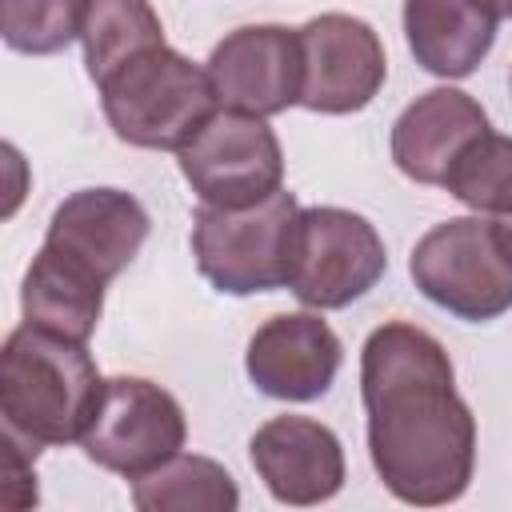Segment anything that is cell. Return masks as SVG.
Instances as JSON below:
<instances>
[{
	"instance_id": "1",
	"label": "cell",
	"mask_w": 512,
	"mask_h": 512,
	"mask_svg": "<svg viewBox=\"0 0 512 512\" xmlns=\"http://www.w3.org/2000/svg\"><path fill=\"white\" fill-rule=\"evenodd\" d=\"M360 400L368 412V456L380 484L416 508H440L468 492L476 468V416L456 392L448 348L388 320L360 348Z\"/></svg>"
},
{
	"instance_id": "5",
	"label": "cell",
	"mask_w": 512,
	"mask_h": 512,
	"mask_svg": "<svg viewBox=\"0 0 512 512\" xmlns=\"http://www.w3.org/2000/svg\"><path fill=\"white\" fill-rule=\"evenodd\" d=\"M300 204L288 188L248 208L200 204L192 216V256L200 276L224 296L288 288Z\"/></svg>"
},
{
	"instance_id": "2",
	"label": "cell",
	"mask_w": 512,
	"mask_h": 512,
	"mask_svg": "<svg viewBox=\"0 0 512 512\" xmlns=\"http://www.w3.org/2000/svg\"><path fill=\"white\" fill-rule=\"evenodd\" d=\"M148 228V208L124 188L64 196L20 284L24 320L88 344L104 312V288L136 260Z\"/></svg>"
},
{
	"instance_id": "18",
	"label": "cell",
	"mask_w": 512,
	"mask_h": 512,
	"mask_svg": "<svg viewBox=\"0 0 512 512\" xmlns=\"http://www.w3.org/2000/svg\"><path fill=\"white\" fill-rule=\"evenodd\" d=\"M440 188H448L464 208L480 216H512V136L492 128L476 136L456 156Z\"/></svg>"
},
{
	"instance_id": "12",
	"label": "cell",
	"mask_w": 512,
	"mask_h": 512,
	"mask_svg": "<svg viewBox=\"0 0 512 512\" xmlns=\"http://www.w3.org/2000/svg\"><path fill=\"white\" fill-rule=\"evenodd\" d=\"M340 360H344V344L328 328V320H320V312L268 316L252 332L244 352L248 380L264 396L288 404L320 400L336 384Z\"/></svg>"
},
{
	"instance_id": "19",
	"label": "cell",
	"mask_w": 512,
	"mask_h": 512,
	"mask_svg": "<svg viewBox=\"0 0 512 512\" xmlns=\"http://www.w3.org/2000/svg\"><path fill=\"white\" fill-rule=\"evenodd\" d=\"M88 0H0V36L12 52L52 56L80 40Z\"/></svg>"
},
{
	"instance_id": "15",
	"label": "cell",
	"mask_w": 512,
	"mask_h": 512,
	"mask_svg": "<svg viewBox=\"0 0 512 512\" xmlns=\"http://www.w3.org/2000/svg\"><path fill=\"white\" fill-rule=\"evenodd\" d=\"M496 0H404V36L416 64L440 80H464L496 44Z\"/></svg>"
},
{
	"instance_id": "14",
	"label": "cell",
	"mask_w": 512,
	"mask_h": 512,
	"mask_svg": "<svg viewBox=\"0 0 512 512\" xmlns=\"http://www.w3.org/2000/svg\"><path fill=\"white\" fill-rule=\"evenodd\" d=\"M488 132L484 108L460 88H428L392 124V160L416 184H444L456 156Z\"/></svg>"
},
{
	"instance_id": "4",
	"label": "cell",
	"mask_w": 512,
	"mask_h": 512,
	"mask_svg": "<svg viewBox=\"0 0 512 512\" xmlns=\"http://www.w3.org/2000/svg\"><path fill=\"white\" fill-rule=\"evenodd\" d=\"M96 88L116 140L152 152H180L220 108L208 68L168 44L132 56Z\"/></svg>"
},
{
	"instance_id": "13",
	"label": "cell",
	"mask_w": 512,
	"mask_h": 512,
	"mask_svg": "<svg viewBox=\"0 0 512 512\" xmlns=\"http://www.w3.org/2000/svg\"><path fill=\"white\" fill-rule=\"evenodd\" d=\"M248 456L272 500L292 508H312L344 488V448L340 436L312 416H272L252 440Z\"/></svg>"
},
{
	"instance_id": "8",
	"label": "cell",
	"mask_w": 512,
	"mask_h": 512,
	"mask_svg": "<svg viewBox=\"0 0 512 512\" xmlns=\"http://www.w3.org/2000/svg\"><path fill=\"white\" fill-rule=\"evenodd\" d=\"M180 176L216 208H248L284 188V148L264 116L216 108L176 152Z\"/></svg>"
},
{
	"instance_id": "17",
	"label": "cell",
	"mask_w": 512,
	"mask_h": 512,
	"mask_svg": "<svg viewBox=\"0 0 512 512\" xmlns=\"http://www.w3.org/2000/svg\"><path fill=\"white\" fill-rule=\"evenodd\" d=\"M84 64L96 84H104L132 56L164 44V24L148 0H88L84 28Z\"/></svg>"
},
{
	"instance_id": "16",
	"label": "cell",
	"mask_w": 512,
	"mask_h": 512,
	"mask_svg": "<svg viewBox=\"0 0 512 512\" xmlns=\"http://www.w3.org/2000/svg\"><path fill=\"white\" fill-rule=\"evenodd\" d=\"M132 504L140 512H236L240 488L224 464L176 452L160 468L132 480Z\"/></svg>"
},
{
	"instance_id": "9",
	"label": "cell",
	"mask_w": 512,
	"mask_h": 512,
	"mask_svg": "<svg viewBox=\"0 0 512 512\" xmlns=\"http://www.w3.org/2000/svg\"><path fill=\"white\" fill-rule=\"evenodd\" d=\"M188 420L180 400L144 376H112L104 380V396L96 416L80 440L84 456L124 480H136L176 452H184Z\"/></svg>"
},
{
	"instance_id": "7",
	"label": "cell",
	"mask_w": 512,
	"mask_h": 512,
	"mask_svg": "<svg viewBox=\"0 0 512 512\" xmlns=\"http://www.w3.org/2000/svg\"><path fill=\"white\" fill-rule=\"evenodd\" d=\"M384 268L388 252L372 220L336 204L300 208L288 288L304 308H348L380 284Z\"/></svg>"
},
{
	"instance_id": "6",
	"label": "cell",
	"mask_w": 512,
	"mask_h": 512,
	"mask_svg": "<svg viewBox=\"0 0 512 512\" xmlns=\"http://www.w3.org/2000/svg\"><path fill=\"white\" fill-rule=\"evenodd\" d=\"M412 284L444 312L488 324L512 308V260L488 216H452L432 224L412 256Z\"/></svg>"
},
{
	"instance_id": "3",
	"label": "cell",
	"mask_w": 512,
	"mask_h": 512,
	"mask_svg": "<svg viewBox=\"0 0 512 512\" xmlns=\"http://www.w3.org/2000/svg\"><path fill=\"white\" fill-rule=\"evenodd\" d=\"M104 396L100 368L84 340L20 324L0 348L4 432L28 452L80 444Z\"/></svg>"
},
{
	"instance_id": "21",
	"label": "cell",
	"mask_w": 512,
	"mask_h": 512,
	"mask_svg": "<svg viewBox=\"0 0 512 512\" xmlns=\"http://www.w3.org/2000/svg\"><path fill=\"white\" fill-rule=\"evenodd\" d=\"M496 8H500V16H512V0H496Z\"/></svg>"
},
{
	"instance_id": "11",
	"label": "cell",
	"mask_w": 512,
	"mask_h": 512,
	"mask_svg": "<svg viewBox=\"0 0 512 512\" xmlns=\"http://www.w3.org/2000/svg\"><path fill=\"white\" fill-rule=\"evenodd\" d=\"M208 80L220 108L276 116L300 104V36L284 24H244L208 56Z\"/></svg>"
},
{
	"instance_id": "10",
	"label": "cell",
	"mask_w": 512,
	"mask_h": 512,
	"mask_svg": "<svg viewBox=\"0 0 512 512\" xmlns=\"http://www.w3.org/2000/svg\"><path fill=\"white\" fill-rule=\"evenodd\" d=\"M300 36V108L348 116L376 100L388 76L376 28L348 12H320L296 28Z\"/></svg>"
},
{
	"instance_id": "20",
	"label": "cell",
	"mask_w": 512,
	"mask_h": 512,
	"mask_svg": "<svg viewBox=\"0 0 512 512\" xmlns=\"http://www.w3.org/2000/svg\"><path fill=\"white\" fill-rule=\"evenodd\" d=\"M496 228H500V244H504L508 260H512V216H500V220H496Z\"/></svg>"
}]
</instances>
